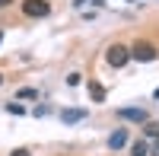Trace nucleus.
<instances>
[{
  "label": "nucleus",
  "mask_w": 159,
  "mask_h": 156,
  "mask_svg": "<svg viewBox=\"0 0 159 156\" xmlns=\"http://www.w3.org/2000/svg\"><path fill=\"white\" fill-rule=\"evenodd\" d=\"M156 57H159V51H156V45H153V42H137L134 48H130V61L150 64V61H156Z\"/></svg>",
  "instance_id": "obj_1"
},
{
  "label": "nucleus",
  "mask_w": 159,
  "mask_h": 156,
  "mask_svg": "<svg viewBox=\"0 0 159 156\" xmlns=\"http://www.w3.org/2000/svg\"><path fill=\"white\" fill-rule=\"evenodd\" d=\"M51 13V3L48 0H22V16H29V19H42Z\"/></svg>",
  "instance_id": "obj_2"
},
{
  "label": "nucleus",
  "mask_w": 159,
  "mask_h": 156,
  "mask_svg": "<svg viewBox=\"0 0 159 156\" xmlns=\"http://www.w3.org/2000/svg\"><path fill=\"white\" fill-rule=\"evenodd\" d=\"M105 61H108L111 67H118V70H121L124 64L130 61V48H124V45H111L108 51H105Z\"/></svg>",
  "instance_id": "obj_3"
},
{
  "label": "nucleus",
  "mask_w": 159,
  "mask_h": 156,
  "mask_svg": "<svg viewBox=\"0 0 159 156\" xmlns=\"http://www.w3.org/2000/svg\"><path fill=\"white\" fill-rule=\"evenodd\" d=\"M118 118H121V121L147 124V121H150V115H147V108H118Z\"/></svg>",
  "instance_id": "obj_4"
},
{
  "label": "nucleus",
  "mask_w": 159,
  "mask_h": 156,
  "mask_svg": "<svg viewBox=\"0 0 159 156\" xmlns=\"http://www.w3.org/2000/svg\"><path fill=\"white\" fill-rule=\"evenodd\" d=\"M127 147V127H118L108 134V150H124Z\"/></svg>",
  "instance_id": "obj_5"
},
{
  "label": "nucleus",
  "mask_w": 159,
  "mask_h": 156,
  "mask_svg": "<svg viewBox=\"0 0 159 156\" xmlns=\"http://www.w3.org/2000/svg\"><path fill=\"white\" fill-rule=\"evenodd\" d=\"M86 118V108H64L61 112V121L64 124H76V121H83Z\"/></svg>",
  "instance_id": "obj_6"
},
{
  "label": "nucleus",
  "mask_w": 159,
  "mask_h": 156,
  "mask_svg": "<svg viewBox=\"0 0 159 156\" xmlns=\"http://www.w3.org/2000/svg\"><path fill=\"white\" fill-rule=\"evenodd\" d=\"M89 99L92 102H102L105 99V86L102 83H89Z\"/></svg>",
  "instance_id": "obj_7"
},
{
  "label": "nucleus",
  "mask_w": 159,
  "mask_h": 156,
  "mask_svg": "<svg viewBox=\"0 0 159 156\" xmlns=\"http://www.w3.org/2000/svg\"><path fill=\"white\" fill-rule=\"evenodd\" d=\"M130 156H150V144L147 140H137V144L130 147Z\"/></svg>",
  "instance_id": "obj_8"
},
{
  "label": "nucleus",
  "mask_w": 159,
  "mask_h": 156,
  "mask_svg": "<svg viewBox=\"0 0 159 156\" xmlns=\"http://www.w3.org/2000/svg\"><path fill=\"white\" fill-rule=\"evenodd\" d=\"M16 99H38V89L25 86V89H19V93H16Z\"/></svg>",
  "instance_id": "obj_9"
},
{
  "label": "nucleus",
  "mask_w": 159,
  "mask_h": 156,
  "mask_svg": "<svg viewBox=\"0 0 159 156\" xmlns=\"http://www.w3.org/2000/svg\"><path fill=\"white\" fill-rule=\"evenodd\" d=\"M7 112H10V115H22L25 108L19 105V99H13V102H7Z\"/></svg>",
  "instance_id": "obj_10"
},
{
  "label": "nucleus",
  "mask_w": 159,
  "mask_h": 156,
  "mask_svg": "<svg viewBox=\"0 0 159 156\" xmlns=\"http://www.w3.org/2000/svg\"><path fill=\"white\" fill-rule=\"evenodd\" d=\"M67 86H80V73H70L67 76Z\"/></svg>",
  "instance_id": "obj_11"
},
{
  "label": "nucleus",
  "mask_w": 159,
  "mask_h": 156,
  "mask_svg": "<svg viewBox=\"0 0 159 156\" xmlns=\"http://www.w3.org/2000/svg\"><path fill=\"white\" fill-rule=\"evenodd\" d=\"M10 156H32V153H29V150H25V147H19V150H13Z\"/></svg>",
  "instance_id": "obj_12"
},
{
  "label": "nucleus",
  "mask_w": 159,
  "mask_h": 156,
  "mask_svg": "<svg viewBox=\"0 0 159 156\" xmlns=\"http://www.w3.org/2000/svg\"><path fill=\"white\" fill-rule=\"evenodd\" d=\"M10 3H13V0H0V10H7V7H10Z\"/></svg>",
  "instance_id": "obj_13"
},
{
  "label": "nucleus",
  "mask_w": 159,
  "mask_h": 156,
  "mask_svg": "<svg viewBox=\"0 0 159 156\" xmlns=\"http://www.w3.org/2000/svg\"><path fill=\"white\" fill-rule=\"evenodd\" d=\"M83 3H89V0H73V7H83Z\"/></svg>",
  "instance_id": "obj_14"
},
{
  "label": "nucleus",
  "mask_w": 159,
  "mask_h": 156,
  "mask_svg": "<svg viewBox=\"0 0 159 156\" xmlns=\"http://www.w3.org/2000/svg\"><path fill=\"white\" fill-rule=\"evenodd\" d=\"M153 99H159V89H156V93H153Z\"/></svg>",
  "instance_id": "obj_15"
},
{
  "label": "nucleus",
  "mask_w": 159,
  "mask_h": 156,
  "mask_svg": "<svg viewBox=\"0 0 159 156\" xmlns=\"http://www.w3.org/2000/svg\"><path fill=\"white\" fill-rule=\"evenodd\" d=\"M156 156H159V140H156Z\"/></svg>",
  "instance_id": "obj_16"
},
{
  "label": "nucleus",
  "mask_w": 159,
  "mask_h": 156,
  "mask_svg": "<svg viewBox=\"0 0 159 156\" xmlns=\"http://www.w3.org/2000/svg\"><path fill=\"white\" fill-rule=\"evenodd\" d=\"M0 83H3V73H0Z\"/></svg>",
  "instance_id": "obj_17"
},
{
  "label": "nucleus",
  "mask_w": 159,
  "mask_h": 156,
  "mask_svg": "<svg viewBox=\"0 0 159 156\" xmlns=\"http://www.w3.org/2000/svg\"><path fill=\"white\" fill-rule=\"evenodd\" d=\"M0 42H3V32H0Z\"/></svg>",
  "instance_id": "obj_18"
}]
</instances>
